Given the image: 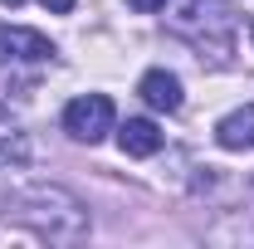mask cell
Segmentation results:
<instances>
[{"label": "cell", "mask_w": 254, "mask_h": 249, "mask_svg": "<svg viewBox=\"0 0 254 249\" xmlns=\"http://www.w3.org/2000/svg\"><path fill=\"white\" fill-rule=\"evenodd\" d=\"M250 39H254V25H250Z\"/></svg>", "instance_id": "7c38bea8"}, {"label": "cell", "mask_w": 254, "mask_h": 249, "mask_svg": "<svg viewBox=\"0 0 254 249\" xmlns=\"http://www.w3.org/2000/svg\"><path fill=\"white\" fill-rule=\"evenodd\" d=\"M118 147H123L127 156H157L161 152V127L152 123V118H127V123L118 127Z\"/></svg>", "instance_id": "52a82bcc"}, {"label": "cell", "mask_w": 254, "mask_h": 249, "mask_svg": "<svg viewBox=\"0 0 254 249\" xmlns=\"http://www.w3.org/2000/svg\"><path fill=\"white\" fill-rule=\"evenodd\" d=\"M5 5H20V0H5Z\"/></svg>", "instance_id": "8fae6325"}, {"label": "cell", "mask_w": 254, "mask_h": 249, "mask_svg": "<svg viewBox=\"0 0 254 249\" xmlns=\"http://www.w3.org/2000/svg\"><path fill=\"white\" fill-rule=\"evenodd\" d=\"M64 132H68L73 142L98 147L108 132H118V108H113V98H108V93H83V98H73V103L64 108Z\"/></svg>", "instance_id": "3957f363"}, {"label": "cell", "mask_w": 254, "mask_h": 249, "mask_svg": "<svg viewBox=\"0 0 254 249\" xmlns=\"http://www.w3.org/2000/svg\"><path fill=\"white\" fill-rule=\"evenodd\" d=\"M137 15H157V10H166V0H127Z\"/></svg>", "instance_id": "9c48e42d"}, {"label": "cell", "mask_w": 254, "mask_h": 249, "mask_svg": "<svg viewBox=\"0 0 254 249\" xmlns=\"http://www.w3.org/2000/svg\"><path fill=\"white\" fill-rule=\"evenodd\" d=\"M171 30L186 34L195 49H210L215 59H225L230 54V34H235V5L230 0H176Z\"/></svg>", "instance_id": "7a4b0ae2"}, {"label": "cell", "mask_w": 254, "mask_h": 249, "mask_svg": "<svg viewBox=\"0 0 254 249\" xmlns=\"http://www.w3.org/2000/svg\"><path fill=\"white\" fill-rule=\"evenodd\" d=\"M39 5H49V10H54V15H68V10H73V5H78V0H39Z\"/></svg>", "instance_id": "30bf717a"}, {"label": "cell", "mask_w": 254, "mask_h": 249, "mask_svg": "<svg viewBox=\"0 0 254 249\" xmlns=\"http://www.w3.org/2000/svg\"><path fill=\"white\" fill-rule=\"evenodd\" d=\"M30 132H20V127H0V171H20V166H30Z\"/></svg>", "instance_id": "ba28073f"}, {"label": "cell", "mask_w": 254, "mask_h": 249, "mask_svg": "<svg viewBox=\"0 0 254 249\" xmlns=\"http://www.w3.org/2000/svg\"><path fill=\"white\" fill-rule=\"evenodd\" d=\"M5 205H10L5 215L15 220V225H25L34 240H49V245H78V240L88 235V210H83V200H78L73 190H64V186H44V181H34V186L15 190Z\"/></svg>", "instance_id": "6da1fadb"}, {"label": "cell", "mask_w": 254, "mask_h": 249, "mask_svg": "<svg viewBox=\"0 0 254 249\" xmlns=\"http://www.w3.org/2000/svg\"><path fill=\"white\" fill-rule=\"evenodd\" d=\"M137 93H142L147 108H157V113H176L181 108V78L166 73V68H147L142 83H137Z\"/></svg>", "instance_id": "5b68a950"}, {"label": "cell", "mask_w": 254, "mask_h": 249, "mask_svg": "<svg viewBox=\"0 0 254 249\" xmlns=\"http://www.w3.org/2000/svg\"><path fill=\"white\" fill-rule=\"evenodd\" d=\"M215 142H220L225 152H250L254 147V103L225 113L220 123H215Z\"/></svg>", "instance_id": "8992f818"}, {"label": "cell", "mask_w": 254, "mask_h": 249, "mask_svg": "<svg viewBox=\"0 0 254 249\" xmlns=\"http://www.w3.org/2000/svg\"><path fill=\"white\" fill-rule=\"evenodd\" d=\"M54 39L25 25H0V63H44L54 59Z\"/></svg>", "instance_id": "277c9868"}]
</instances>
